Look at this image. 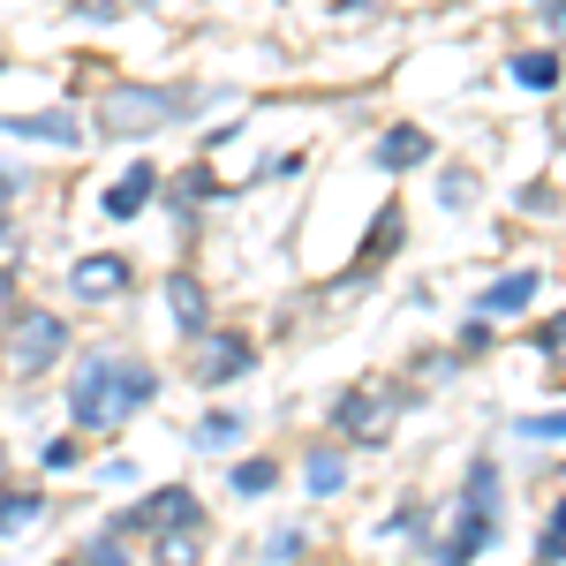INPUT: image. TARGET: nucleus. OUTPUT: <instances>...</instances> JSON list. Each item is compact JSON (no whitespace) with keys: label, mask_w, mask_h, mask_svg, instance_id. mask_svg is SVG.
Instances as JSON below:
<instances>
[{"label":"nucleus","mask_w":566,"mask_h":566,"mask_svg":"<svg viewBox=\"0 0 566 566\" xmlns=\"http://www.w3.org/2000/svg\"><path fill=\"white\" fill-rule=\"evenodd\" d=\"M159 392V378L144 370V363H122V355H98L76 370V386H69V408H76V423L84 431H114V423H129L136 408Z\"/></svg>","instance_id":"obj_1"},{"label":"nucleus","mask_w":566,"mask_h":566,"mask_svg":"<svg viewBox=\"0 0 566 566\" xmlns=\"http://www.w3.org/2000/svg\"><path fill=\"white\" fill-rule=\"evenodd\" d=\"M499 536V469L476 461L469 469V491H461V514L446 528V544H438V566H476V552Z\"/></svg>","instance_id":"obj_2"},{"label":"nucleus","mask_w":566,"mask_h":566,"mask_svg":"<svg viewBox=\"0 0 566 566\" xmlns=\"http://www.w3.org/2000/svg\"><path fill=\"white\" fill-rule=\"evenodd\" d=\"M400 400H408V392L378 386V378H370V386H348L333 400V431L348 438V446H378V438L392 431V416H400Z\"/></svg>","instance_id":"obj_3"},{"label":"nucleus","mask_w":566,"mask_h":566,"mask_svg":"<svg viewBox=\"0 0 566 566\" xmlns=\"http://www.w3.org/2000/svg\"><path fill=\"white\" fill-rule=\"evenodd\" d=\"M175 114H189V91H151V84L106 91V136H151Z\"/></svg>","instance_id":"obj_4"},{"label":"nucleus","mask_w":566,"mask_h":566,"mask_svg":"<svg viewBox=\"0 0 566 566\" xmlns=\"http://www.w3.org/2000/svg\"><path fill=\"white\" fill-rule=\"evenodd\" d=\"M61 348H69V325H61L53 310H15V333H8V370H15V378L53 370Z\"/></svg>","instance_id":"obj_5"},{"label":"nucleus","mask_w":566,"mask_h":566,"mask_svg":"<svg viewBox=\"0 0 566 566\" xmlns=\"http://www.w3.org/2000/svg\"><path fill=\"white\" fill-rule=\"evenodd\" d=\"M250 363H258L250 333H197V378H205V386H227V378H242Z\"/></svg>","instance_id":"obj_6"},{"label":"nucleus","mask_w":566,"mask_h":566,"mask_svg":"<svg viewBox=\"0 0 566 566\" xmlns=\"http://www.w3.org/2000/svg\"><path fill=\"white\" fill-rule=\"evenodd\" d=\"M197 522H205V514H197V491H181V483L151 491L144 506H129V514H122V528H159V536H167V528H197Z\"/></svg>","instance_id":"obj_7"},{"label":"nucleus","mask_w":566,"mask_h":566,"mask_svg":"<svg viewBox=\"0 0 566 566\" xmlns=\"http://www.w3.org/2000/svg\"><path fill=\"white\" fill-rule=\"evenodd\" d=\"M69 280H76V295H84V303H106V295H122V287L136 280V264L122 258V250H91V258H76Z\"/></svg>","instance_id":"obj_8"},{"label":"nucleus","mask_w":566,"mask_h":566,"mask_svg":"<svg viewBox=\"0 0 566 566\" xmlns=\"http://www.w3.org/2000/svg\"><path fill=\"white\" fill-rule=\"evenodd\" d=\"M151 189H159V175L136 159L129 175H122L114 189H106V197H98V212H106V219H129V212H144V205H151Z\"/></svg>","instance_id":"obj_9"},{"label":"nucleus","mask_w":566,"mask_h":566,"mask_svg":"<svg viewBox=\"0 0 566 566\" xmlns=\"http://www.w3.org/2000/svg\"><path fill=\"white\" fill-rule=\"evenodd\" d=\"M423 159H431V136L423 129H386L378 136V167H386V175H408V167H423Z\"/></svg>","instance_id":"obj_10"},{"label":"nucleus","mask_w":566,"mask_h":566,"mask_svg":"<svg viewBox=\"0 0 566 566\" xmlns=\"http://www.w3.org/2000/svg\"><path fill=\"white\" fill-rule=\"evenodd\" d=\"M522 303H536V272H506V280H499V287H483V325H491V317H514V310Z\"/></svg>","instance_id":"obj_11"},{"label":"nucleus","mask_w":566,"mask_h":566,"mask_svg":"<svg viewBox=\"0 0 566 566\" xmlns=\"http://www.w3.org/2000/svg\"><path fill=\"white\" fill-rule=\"evenodd\" d=\"M8 136H45V144H76L84 136V122L76 114H15V122H0Z\"/></svg>","instance_id":"obj_12"},{"label":"nucleus","mask_w":566,"mask_h":566,"mask_svg":"<svg viewBox=\"0 0 566 566\" xmlns=\"http://www.w3.org/2000/svg\"><path fill=\"white\" fill-rule=\"evenodd\" d=\"M167 303H175V325L197 340V333H205V287H197L189 272H175V280H167Z\"/></svg>","instance_id":"obj_13"},{"label":"nucleus","mask_w":566,"mask_h":566,"mask_svg":"<svg viewBox=\"0 0 566 566\" xmlns=\"http://www.w3.org/2000/svg\"><path fill=\"white\" fill-rule=\"evenodd\" d=\"M514 76H522L528 91H559L566 61H559V53H514Z\"/></svg>","instance_id":"obj_14"},{"label":"nucleus","mask_w":566,"mask_h":566,"mask_svg":"<svg viewBox=\"0 0 566 566\" xmlns=\"http://www.w3.org/2000/svg\"><path fill=\"white\" fill-rule=\"evenodd\" d=\"M45 514L39 491H0V536H15V528H31Z\"/></svg>","instance_id":"obj_15"},{"label":"nucleus","mask_w":566,"mask_h":566,"mask_svg":"<svg viewBox=\"0 0 566 566\" xmlns=\"http://www.w3.org/2000/svg\"><path fill=\"white\" fill-rule=\"evenodd\" d=\"M310 491H317V499H325V491H340V483H348V453H333V446H325V453H310Z\"/></svg>","instance_id":"obj_16"},{"label":"nucleus","mask_w":566,"mask_h":566,"mask_svg":"<svg viewBox=\"0 0 566 566\" xmlns=\"http://www.w3.org/2000/svg\"><path fill=\"white\" fill-rule=\"evenodd\" d=\"M197 536H205V522H197V528H167V536H159V566H197V559H205Z\"/></svg>","instance_id":"obj_17"},{"label":"nucleus","mask_w":566,"mask_h":566,"mask_svg":"<svg viewBox=\"0 0 566 566\" xmlns=\"http://www.w3.org/2000/svg\"><path fill=\"white\" fill-rule=\"evenodd\" d=\"M392 242H400V205H386V212H378V227H370V242H363V264L392 258Z\"/></svg>","instance_id":"obj_18"},{"label":"nucleus","mask_w":566,"mask_h":566,"mask_svg":"<svg viewBox=\"0 0 566 566\" xmlns=\"http://www.w3.org/2000/svg\"><path fill=\"white\" fill-rule=\"evenodd\" d=\"M272 476H280V469H272V461H242V469H234V491H242V499H258V491H272Z\"/></svg>","instance_id":"obj_19"},{"label":"nucleus","mask_w":566,"mask_h":566,"mask_svg":"<svg viewBox=\"0 0 566 566\" xmlns=\"http://www.w3.org/2000/svg\"><path fill=\"white\" fill-rule=\"evenodd\" d=\"M242 438V416H205L197 423V446H234Z\"/></svg>","instance_id":"obj_20"},{"label":"nucleus","mask_w":566,"mask_h":566,"mask_svg":"<svg viewBox=\"0 0 566 566\" xmlns=\"http://www.w3.org/2000/svg\"><path fill=\"white\" fill-rule=\"evenodd\" d=\"M536 348H544V355H552V363L566 370V310H559V317H544V325H536Z\"/></svg>","instance_id":"obj_21"},{"label":"nucleus","mask_w":566,"mask_h":566,"mask_svg":"<svg viewBox=\"0 0 566 566\" xmlns=\"http://www.w3.org/2000/svg\"><path fill=\"white\" fill-rule=\"evenodd\" d=\"M536 559H566V499L552 506V522H544V552Z\"/></svg>","instance_id":"obj_22"},{"label":"nucleus","mask_w":566,"mask_h":566,"mask_svg":"<svg viewBox=\"0 0 566 566\" xmlns=\"http://www.w3.org/2000/svg\"><path fill=\"white\" fill-rule=\"evenodd\" d=\"M514 431L522 438H566V408H552V416H522Z\"/></svg>","instance_id":"obj_23"},{"label":"nucleus","mask_w":566,"mask_h":566,"mask_svg":"<svg viewBox=\"0 0 566 566\" xmlns=\"http://www.w3.org/2000/svg\"><path fill=\"white\" fill-rule=\"evenodd\" d=\"M61 566H136L122 544H91V552H76V559H61Z\"/></svg>","instance_id":"obj_24"},{"label":"nucleus","mask_w":566,"mask_h":566,"mask_svg":"<svg viewBox=\"0 0 566 566\" xmlns=\"http://www.w3.org/2000/svg\"><path fill=\"white\" fill-rule=\"evenodd\" d=\"M76 453H84L76 438H53V446H45V469H76Z\"/></svg>","instance_id":"obj_25"},{"label":"nucleus","mask_w":566,"mask_h":566,"mask_svg":"<svg viewBox=\"0 0 566 566\" xmlns=\"http://www.w3.org/2000/svg\"><path fill=\"white\" fill-rule=\"evenodd\" d=\"M544 31H552V39H566V8H559V0L544 8Z\"/></svg>","instance_id":"obj_26"},{"label":"nucleus","mask_w":566,"mask_h":566,"mask_svg":"<svg viewBox=\"0 0 566 566\" xmlns=\"http://www.w3.org/2000/svg\"><path fill=\"white\" fill-rule=\"evenodd\" d=\"M8 197H15V175H0V212H8Z\"/></svg>","instance_id":"obj_27"},{"label":"nucleus","mask_w":566,"mask_h":566,"mask_svg":"<svg viewBox=\"0 0 566 566\" xmlns=\"http://www.w3.org/2000/svg\"><path fill=\"white\" fill-rule=\"evenodd\" d=\"M8 250H15V242H8V212H0V258H8Z\"/></svg>","instance_id":"obj_28"},{"label":"nucleus","mask_w":566,"mask_h":566,"mask_svg":"<svg viewBox=\"0 0 566 566\" xmlns=\"http://www.w3.org/2000/svg\"><path fill=\"white\" fill-rule=\"evenodd\" d=\"M0 303H8V272H0Z\"/></svg>","instance_id":"obj_29"}]
</instances>
